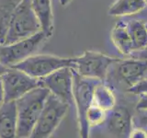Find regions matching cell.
<instances>
[{"label": "cell", "instance_id": "23", "mask_svg": "<svg viewBox=\"0 0 147 138\" xmlns=\"http://www.w3.org/2000/svg\"><path fill=\"white\" fill-rule=\"evenodd\" d=\"M135 110H147V94L138 96V100L134 107Z\"/></svg>", "mask_w": 147, "mask_h": 138}, {"label": "cell", "instance_id": "22", "mask_svg": "<svg viewBox=\"0 0 147 138\" xmlns=\"http://www.w3.org/2000/svg\"><path fill=\"white\" fill-rule=\"evenodd\" d=\"M128 138H147V132L141 127L133 125Z\"/></svg>", "mask_w": 147, "mask_h": 138}, {"label": "cell", "instance_id": "30", "mask_svg": "<svg viewBox=\"0 0 147 138\" xmlns=\"http://www.w3.org/2000/svg\"><path fill=\"white\" fill-rule=\"evenodd\" d=\"M146 27H147V24H146Z\"/></svg>", "mask_w": 147, "mask_h": 138}, {"label": "cell", "instance_id": "11", "mask_svg": "<svg viewBox=\"0 0 147 138\" xmlns=\"http://www.w3.org/2000/svg\"><path fill=\"white\" fill-rule=\"evenodd\" d=\"M5 92V101L12 102L28 92L40 87L39 80L15 67H8L1 76Z\"/></svg>", "mask_w": 147, "mask_h": 138}, {"label": "cell", "instance_id": "9", "mask_svg": "<svg viewBox=\"0 0 147 138\" xmlns=\"http://www.w3.org/2000/svg\"><path fill=\"white\" fill-rule=\"evenodd\" d=\"M135 110L117 101L116 105L107 112L105 122L100 129L109 138H128L133 127V115Z\"/></svg>", "mask_w": 147, "mask_h": 138}, {"label": "cell", "instance_id": "6", "mask_svg": "<svg viewBox=\"0 0 147 138\" xmlns=\"http://www.w3.org/2000/svg\"><path fill=\"white\" fill-rule=\"evenodd\" d=\"M49 38L42 31L11 44H0V63L5 67H13L38 53Z\"/></svg>", "mask_w": 147, "mask_h": 138}, {"label": "cell", "instance_id": "5", "mask_svg": "<svg viewBox=\"0 0 147 138\" xmlns=\"http://www.w3.org/2000/svg\"><path fill=\"white\" fill-rule=\"evenodd\" d=\"M98 80L85 78L74 72V103L76 110L80 138H89L87 112L93 100V92Z\"/></svg>", "mask_w": 147, "mask_h": 138}, {"label": "cell", "instance_id": "25", "mask_svg": "<svg viewBox=\"0 0 147 138\" xmlns=\"http://www.w3.org/2000/svg\"><path fill=\"white\" fill-rule=\"evenodd\" d=\"M5 92H4V87H3V84H2V80L1 77H0V108L5 104Z\"/></svg>", "mask_w": 147, "mask_h": 138}, {"label": "cell", "instance_id": "2", "mask_svg": "<svg viewBox=\"0 0 147 138\" xmlns=\"http://www.w3.org/2000/svg\"><path fill=\"white\" fill-rule=\"evenodd\" d=\"M51 93L38 87L15 101L17 109L18 138H29Z\"/></svg>", "mask_w": 147, "mask_h": 138}, {"label": "cell", "instance_id": "29", "mask_svg": "<svg viewBox=\"0 0 147 138\" xmlns=\"http://www.w3.org/2000/svg\"><path fill=\"white\" fill-rule=\"evenodd\" d=\"M145 2H146V7H147V0H145Z\"/></svg>", "mask_w": 147, "mask_h": 138}, {"label": "cell", "instance_id": "8", "mask_svg": "<svg viewBox=\"0 0 147 138\" xmlns=\"http://www.w3.org/2000/svg\"><path fill=\"white\" fill-rule=\"evenodd\" d=\"M73 57H61L53 54H35L13 66L35 79H41L64 67H72Z\"/></svg>", "mask_w": 147, "mask_h": 138}, {"label": "cell", "instance_id": "13", "mask_svg": "<svg viewBox=\"0 0 147 138\" xmlns=\"http://www.w3.org/2000/svg\"><path fill=\"white\" fill-rule=\"evenodd\" d=\"M0 138H18L15 101L5 102L0 108Z\"/></svg>", "mask_w": 147, "mask_h": 138}, {"label": "cell", "instance_id": "20", "mask_svg": "<svg viewBox=\"0 0 147 138\" xmlns=\"http://www.w3.org/2000/svg\"><path fill=\"white\" fill-rule=\"evenodd\" d=\"M133 125L141 127L147 132V110H135L133 115Z\"/></svg>", "mask_w": 147, "mask_h": 138}, {"label": "cell", "instance_id": "21", "mask_svg": "<svg viewBox=\"0 0 147 138\" xmlns=\"http://www.w3.org/2000/svg\"><path fill=\"white\" fill-rule=\"evenodd\" d=\"M128 94H131L133 96L147 94V78H144L140 82H138L134 87H132L129 90Z\"/></svg>", "mask_w": 147, "mask_h": 138}, {"label": "cell", "instance_id": "16", "mask_svg": "<svg viewBox=\"0 0 147 138\" xmlns=\"http://www.w3.org/2000/svg\"><path fill=\"white\" fill-rule=\"evenodd\" d=\"M127 29L130 34L133 53L139 52L147 47V27L146 24L138 20H126Z\"/></svg>", "mask_w": 147, "mask_h": 138}, {"label": "cell", "instance_id": "19", "mask_svg": "<svg viewBox=\"0 0 147 138\" xmlns=\"http://www.w3.org/2000/svg\"><path fill=\"white\" fill-rule=\"evenodd\" d=\"M107 112L92 102L87 112V122L91 128H100L105 122Z\"/></svg>", "mask_w": 147, "mask_h": 138}, {"label": "cell", "instance_id": "15", "mask_svg": "<svg viewBox=\"0 0 147 138\" xmlns=\"http://www.w3.org/2000/svg\"><path fill=\"white\" fill-rule=\"evenodd\" d=\"M146 7L145 0H116L109 8V15L127 17L140 13Z\"/></svg>", "mask_w": 147, "mask_h": 138}, {"label": "cell", "instance_id": "18", "mask_svg": "<svg viewBox=\"0 0 147 138\" xmlns=\"http://www.w3.org/2000/svg\"><path fill=\"white\" fill-rule=\"evenodd\" d=\"M24 0H0V44L7 30L10 18Z\"/></svg>", "mask_w": 147, "mask_h": 138}, {"label": "cell", "instance_id": "26", "mask_svg": "<svg viewBox=\"0 0 147 138\" xmlns=\"http://www.w3.org/2000/svg\"><path fill=\"white\" fill-rule=\"evenodd\" d=\"M7 67H5L4 66H3V64H1V63H0V77H1L3 75H4V74H5V72H6L7 71Z\"/></svg>", "mask_w": 147, "mask_h": 138}, {"label": "cell", "instance_id": "10", "mask_svg": "<svg viewBox=\"0 0 147 138\" xmlns=\"http://www.w3.org/2000/svg\"><path fill=\"white\" fill-rule=\"evenodd\" d=\"M40 87L48 89L58 99L75 107L74 103V71L71 67H64L39 79Z\"/></svg>", "mask_w": 147, "mask_h": 138}, {"label": "cell", "instance_id": "3", "mask_svg": "<svg viewBox=\"0 0 147 138\" xmlns=\"http://www.w3.org/2000/svg\"><path fill=\"white\" fill-rule=\"evenodd\" d=\"M40 31H41L40 25L32 10L30 0H24L12 14L1 44L17 43Z\"/></svg>", "mask_w": 147, "mask_h": 138}, {"label": "cell", "instance_id": "7", "mask_svg": "<svg viewBox=\"0 0 147 138\" xmlns=\"http://www.w3.org/2000/svg\"><path fill=\"white\" fill-rule=\"evenodd\" d=\"M67 104L50 94L29 138H50L66 115Z\"/></svg>", "mask_w": 147, "mask_h": 138}, {"label": "cell", "instance_id": "24", "mask_svg": "<svg viewBox=\"0 0 147 138\" xmlns=\"http://www.w3.org/2000/svg\"><path fill=\"white\" fill-rule=\"evenodd\" d=\"M130 57L132 58H136V59H144V60H147V47L142 51H139V52H134L131 54Z\"/></svg>", "mask_w": 147, "mask_h": 138}, {"label": "cell", "instance_id": "27", "mask_svg": "<svg viewBox=\"0 0 147 138\" xmlns=\"http://www.w3.org/2000/svg\"><path fill=\"white\" fill-rule=\"evenodd\" d=\"M70 2H71V0H60V3H61L62 6H67Z\"/></svg>", "mask_w": 147, "mask_h": 138}, {"label": "cell", "instance_id": "4", "mask_svg": "<svg viewBox=\"0 0 147 138\" xmlns=\"http://www.w3.org/2000/svg\"><path fill=\"white\" fill-rule=\"evenodd\" d=\"M119 58L99 52L87 50L79 56L73 57V71L78 76L104 82L109 67Z\"/></svg>", "mask_w": 147, "mask_h": 138}, {"label": "cell", "instance_id": "1", "mask_svg": "<svg viewBox=\"0 0 147 138\" xmlns=\"http://www.w3.org/2000/svg\"><path fill=\"white\" fill-rule=\"evenodd\" d=\"M147 60L129 57L119 58L109 67L104 83L114 93L128 94L132 87L145 77Z\"/></svg>", "mask_w": 147, "mask_h": 138}, {"label": "cell", "instance_id": "14", "mask_svg": "<svg viewBox=\"0 0 147 138\" xmlns=\"http://www.w3.org/2000/svg\"><path fill=\"white\" fill-rule=\"evenodd\" d=\"M110 39L119 52L122 55L131 56L133 53L132 43L127 29L126 20H119L112 28L110 32Z\"/></svg>", "mask_w": 147, "mask_h": 138}, {"label": "cell", "instance_id": "28", "mask_svg": "<svg viewBox=\"0 0 147 138\" xmlns=\"http://www.w3.org/2000/svg\"><path fill=\"white\" fill-rule=\"evenodd\" d=\"M144 78H147V73H146V75H145V77Z\"/></svg>", "mask_w": 147, "mask_h": 138}, {"label": "cell", "instance_id": "12", "mask_svg": "<svg viewBox=\"0 0 147 138\" xmlns=\"http://www.w3.org/2000/svg\"><path fill=\"white\" fill-rule=\"evenodd\" d=\"M31 7L40 25V30L50 39L53 33L52 0H30Z\"/></svg>", "mask_w": 147, "mask_h": 138}, {"label": "cell", "instance_id": "17", "mask_svg": "<svg viewBox=\"0 0 147 138\" xmlns=\"http://www.w3.org/2000/svg\"><path fill=\"white\" fill-rule=\"evenodd\" d=\"M92 102L106 112H109L116 105L117 96L114 93V91L104 82H99L95 87Z\"/></svg>", "mask_w": 147, "mask_h": 138}]
</instances>
